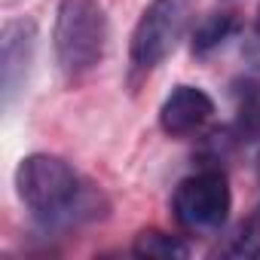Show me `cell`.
<instances>
[{"label": "cell", "instance_id": "obj_1", "mask_svg": "<svg viewBox=\"0 0 260 260\" xmlns=\"http://www.w3.org/2000/svg\"><path fill=\"white\" fill-rule=\"evenodd\" d=\"M16 193L43 233H68L107 217V196L68 159L55 153H28L16 166Z\"/></svg>", "mask_w": 260, "mask_h": 260}, {"label": "cell", "instance_id": "obj_2", "mask_svg": "<svg viewBox=\"0 0 260 260\" xmlns=\"http://www.w3.org/2000/svg\"><path fill=\"white\" fill-rule=\"evenodd\" d=\"M107 13L98 0H61L52 25L55 64L68 80L98 68L107 52Z\"/></svg>", "mask_w": 260, "mask_h": 260}, {"label": "cell", "instance_id": "obj_3", "mask_svg": "<svg viewBox=\"0 0 260 260\" xmlns=\"http://www.w3.org/2000/svg\"><path fill=\"white\" fill-rule=\"evenodd\" d=\"M193 0H150L128 40L132 74H153L190 28Z\"/></svg>", "mask_w": 260, "mask_h": 260}, {"label": "cell", "instance_id": "obj_4", "mask_svg": "<svg viewBox=\"0 0 260 260\" xmlns=\"http://www.w3.org/2000/svg\"><path fill=\"white\" fill-rule=\"evenodd\" d=\"M233 211V190L217 166H205L178 181L172 214L187 233H217Z\"/></svg>", "mask_w": 260, "mask_h": 260}, {"label": "cell", "instance_id": "obj_5", "mask_svg": "<svg viewBox=\"0 0 260 260\" xmlns=\"http://www.w3.org/2000/svg\"><path fill=\"white\" fill-rule=\"evenodd\" d=\"M37 55V22L34 19H7L0 28V104L13 110L25 95L31 68Z\"/></svg>", "mask_w": 260, "mask_h": 260}, {"label": "cell", "instance_id": "obj_6", "mask_svg": "<svg viewBox=\"0 0 260 260\" xmlns=\"http://www.w3.org/2000/svg\"><path fill=\"white\" fill-rule=\"evenodd\" d=\"M214 116V98L202 86H175L159 107V128L169 138H190Z\"/></svg>", "mask_w": 260, "mask_h": 260}, {"label": "cell", "instance_id": "obj_7", "mask_svg": "<svg viewBox=\"0 0 260 260\" xmlns=\"http://www.w3.org/2000/svg\"><path fill=\"white\" fill-rule=\"evenodd\" d=\"M233 101H236V119L230 122L239 144H251L260 138V83L251 77H239L233 83Z\"/></svg>", "mask_w": 260, "mask_h": 260}, {"label": "cell", "instance_id": "obj_8", "mask_svg": "<svg viewBox=\"0 0 260 260\" xmlns=\"http://www.w3.org/2000/svg\"><path fill=\"white\" fill-rule=\"evenodd\" d=\"M239 31H242V22H239L236 13H208V16L193 28L190 49H193L196 58H205V55H211L214 49H220L226 40H233Z\"/></svg>", "mask_w": 260, "mask_h": 260}, {"label": "cell", "instance_id": "obj_9", "mask_svg": "<svg viewBox=\"0 0 260 260\" xmlns=\"http://www.w3.org/2000/svg\"><path fill=\"white\" fill-rule=\"evenodd\" d=\"M135 257H150V260H184L190 257V245L181 236L162 233V230H141L132 242Z\"/></svg>", "mask_w": 260, "mask_h": 260}, {"label": "cell", "instance_id": "obj_10", "mask_svg": "<svg viewBox=\"0 0 260 260\" xmlns=\"http://www.w3.org/2000/svg\"><path fill=\"white\" fill-rule=\"evenodd\" d=\"M254 172H257V181H260V150H257V156H254Z\"/></svg>", "mask_w": 260, "mask_h": 260}, {"label": "cell", "instance_id": "obj_11", "mask_svg": "<svg viewBox=\"0 0 260 260\" xmlns=\"http://www.w3.org/2000/svg\"><path fill=\"white\" fill-rule=\"evenodd\" d=\"M254 31L260 34V7H257V16H254Z\"/></svg>", "mask_w": 260, "mask_h": 260}, {"label": "cell", "instance_id": "obj_12", "mask_svg": "<svg viewBox=\"0 0 260 260\" xmlns=\"http://www.w3.org/2000/svg\"><path fill=\"white\" fill-rule=\"evenodd\" d=\"M254 257H260V248H257V254H254Z\"/></svg>", "mask_w": 260, "mask_h": 260}]
</instances>
